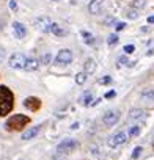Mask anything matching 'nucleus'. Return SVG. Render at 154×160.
Masks as SVG:
<instances>
[{
  "label": "nucleus",
  "mask_w": 154,
  "mask_h": 160,
  "mask_svg": "<svg viewBox=\"0 0 154 160\" xmlns=\"http://www.w3.org/2000/svg\"><path fill=\"white\" fill-rule=\"evenodd\" d=\"M39 132H41V126H35V127L28 129L27 132H24L22 140H32V138H35V137H36Z\"/></svg>",
  "instance_id": "nucleus-12"
},
{
  "label": "nucleus",
  "mask_w": 154,
  "mask_h": 160,
  "mask_svg": "<svg viewBox=\"0 0 154 160\" xmlns=\"http://www.w3.org/2000/svg\"><path fill=\"white\" fill-rule=\"evenodd\" d=\"M123 50H124V53H126V55H129V53H132V52L135 50V46H134V44L124 46V49H123Z\"/></svg>",
  "instance_id": "nucleus-23"
},
{
  "label": "nucleus",
  "mask_w": 154,
  "mask_h": 160,
  "mask_svg": "<svg viewBox=\"0 0 154 160\" xmlns=\"http://www.w3.org/2000/svg\"><path fill=\"white\" fill-rule=\"evenodd\" d=\"M115 96H116V93L112 90V91H109V93L105 94V99H112V98H115Z\"/></svg>",
  "instance_id": "nucleus-29"
},
{
  "label": "nucleus",
  "mask_w": 154,
  "mask_h": 160,
  "mask_svg": "<svg viewBox=\"0 0 154 160\" xmlns=\"http://www.w3.org/2000/svg\"><path fill=\"white\" fill-rule=\"evenodd\" d=\"M102 8V0H91L90 5H88V11L91 14H99Z\"/></svg>",
  "instance_id": "nucleus-11"
},
{
  "label": "nucleus",
  "mask_w": 154,
  "mask_h": 160,
  "mask_svg": "<svg viewBox=\"0 0 154 160\" xmlns=\"http://www.w3.org/2000/svg\"><path fill=\"white\" fill-rule=\"evenodd\" d=\"M118 119H120V112L118 110H109L105 115H104V118H102V122L107 126V127H112V126H115L116 122H118Z\"/></svg>",
  "instance_id": "nucleus-6"
},
{
  "label": "nucleus",
  "mask_w": 154,
  "mask_h": 160,
  "mask_svg": "<svg viewBox=\"0 0 154 160\" xmlns=\"http://www.w3.org/2000/svg\"><path fill=\"white\" fill-rule=\"evenodd\" d=\"M5 55H7V53H5V49H3L2 46H0V63H2V61L5 60Z\"/></svg>",
  "instance_id": "nucleus-27"
},
{
  "label": "nucleus",
  "mask_w": 154,
  "mask_h": 160,
  "mask_svg": "<svg viewBox=\"0 0 154 160\" xmlns=\"http://www.w3.org/2000/svg\"><path fill=\"white\" fill-rule=\"evenodd\" d=\"M91 101H93V96H91V93H88V91L80 98V104H82V105H85V107L91 105Z\"/></svg>",
  "instance_id": "nucleus-16"
},
{
  "label": "nucleus",
  "mask_w": 154,
  "mask_h": 160,
  "mask_svg": "<svg viewBox=\"0 0 154 160\" xmlns=\"http://www.w3.org/2000/svg\"><path fill=\"white\" fill-rule=\"evenodd\" d=\"M38 66H39V61H38V60H35V58H27L24 69H27V71H36Z\"/></svg>",
  "instance_id": "nucleus-14"
},
{
  "label": "nucleus",
  "mask_w": 154,
  "mask_h": 160,
  "mask_svg": "<svg viewBox=\"0 0 154 160\" xmlns=\"http://www.w3.org/2000/svg\"><path fill=\"white\" fill-rule=\"evenodd\" d=\"M25 61H27V57H25L24 53H13V55L10 57L8 64H10V68H13V69H24V68H25Z\"/></svg>",
  "instance_id": "nucleus-3"
},
{
  "label": "nucleus",
  "mask_w": 154,
  "mask_h": 160,
  "mask_svg": "<svg viewBox=\"0 0 154 160\" xmlns=\"http://www.w3.org/2000/svg\"><path fill=\"white\" fill-rule=\"evenodd\" d=\"M35 24H36V27H38L41 32H44V33H49V32H50V24H52V21H50L49 18L43 16V18L36 19Z\"/></svg>",
  "instance_id": "nucleus-9"
},
{
  "label": "nucleus",
  "mask_w": 154,
  "mask_h": 160,
  "mask_svg": "<svg viewBox=\"0 0 154 160\" xmlns=\"http://www.w3.org/2000/svg\"><path fill=\"white\" fill-rule=\"evenodd\" d=\"M126 140H127V135H126L124 132H120V133H116V135L110 137V138H109V141H107V144H109L110 148H116V146L123 144Z\"/></svg>",
  "instance_id": "nucleus-8"
},
{
  "label": "nucleus",
  "mask_w": 154,
  "mask_h": 160,
  "mask_svg": "<svg viewBox=\"0 0 154 160\" xmlns=\"http://www.w3.org/2000/svg\"><path fill=\"white\" fill-rule=\"evenodd\" d=\"M140 154H141V148L138 146V148H135V149H134V152H132V158H138V157H140Z\"/></svg>",
  "instance_id": "nucleus-24"
},
{
  "label": "nucleus",
  "mask_w": 154,
  "mask_h": 160,
  "mask_svg": "<svg viewBox=\"0 0 154 160\" xmlns=\"http://www.w3.org/2000/svg\"><path fill=\"white\" fill-rule=\"evenodd\" d=\"M85 80H87V74L85 72H79L75 75V82H77V85H84L85 83Z\"/></svg>",
  "instance_id": "nucleus-19"
},
{
  "label": "nucleus",
  "mask_w": 154,
  "mask_h": 160,
  "mask_svg": "<svg viewBox=\"0 0 154 160\" xmlns=\"http://www.w3.org/2000/svg\"><path fill=\"white\" fill-rule=\"evenodd\" d=\"M124 27H126V24H124V22H118V24H116V32H120V30H123Z\"/></svg>",
  "instance_id": "nucleus-30"
},
{
  "label": "nucleus",
  "mask_w": 154,
  "mask_h": 160,
  "mask_svg": "<svg viewBox=\"0 0 154 160\" xmlns=\"http://www.w3.org/2000/svg\"><path fill=\"white\" fill-rule=\"evenodd\" d=\"M95 69H96V61L93 60V58H88L87 61H85V74H91V72H95Z\"/></svg>",
  "instance_id": "nucleus-15"
},
{
  "label": "nucleus",
  "mask_w": 154,
  "mask_h": 160,
  "mask_svg": "<svg viewBox=\"0 0 154 160\" xmlns=\"http://www.w3.org/2000/svg\"><path fill=\"white\" fill-rule=\"evenodd\" d=\"M126 16H129L131 19H137V18H138V13H135L134 10H131V11H127V13H126Z\"/></svg>",
  "instance_id": "nucleus-25"
},
{
  "label": "nucleus",
  "mask_w": 154,
  "mask_h": 160,
  "mask_svg": "<svg viewBox=\"0 0 154 160\" xmlns=\"http://www.w3.org/2000/svg\"><path fill=\"white\" fill-rule=\"evenodd\" d=\"M141 98H143L145 101H152V99H154V88L145 90V91L141 93Z\"/></svg>",
  "instance_id": "nucleus-18"
},
{
  "label": "nucleus",
  "mask_w": 154,
  "mask_h": 160,
  "mask_svg": "<svg viewBox=\"0 0 154 160\" xmlns=\"http://www.w3.org/2000/svg\"><path fill=\"white\" fill-rule=\"evenodd\" d=\"M24 107L27 110H30V112H38L41 108V99H38L35 96H30V98H27L24 101Z\"/></svg>",
  "instance_id": "nucleus-7"
},
{
  "label": "nucleus",
  "mask_w": 154,
  "mask_h": 160,
  "mask_svg": "<svg viewBox=\"0 0 154 160\" xmlns=\"http://www.w3.org/2000/svg\"><path fill=\"white\" fill-rule=\"evenodd\" d=\"M72 61V52L69 49H63L58 52V55L55 57V63L57 64H69Z\"/></svg>",
  "instance_id": "nucleus-5"
},
{
  "label": "nucleus",
  "mask_w": 154,
  "mask_h": 160,
  "mask_svg": "<svg viewBox=\"0 0 154 160\" xmlns=\"http://www.w3.org/2000/svg\"><path fill=\"white\" fill-rule=\"evenodd\" d=\"M138 133H140V126H134V127L129 130L127 135H129V137H135V135H138Z\"/></svg>",
  "instance_id": "nucleus-22"
},
{
  "label": "nucleus",
  "mask_w": 154,
  "mask_h": 160,
  "mask_svg": "<svg viewBox=\"0 0 154 160\" xmlns=\"http://www.w3.org/2000/svg\"><path fill=\"white\" fill-rule=\"evenodd\" d=\"M120 61H121V63H126L127 60H126V57H121V58H120Z\"/></svg>",
  "instance_id": "nucleus-35"
},
{
  "label": "nucleus",
  "mask_w": 154,
  "mask_h": 160,
  "mask_svg": "<svg viewBox=\"0 0 154 160\" xmlns=\"http://www.w3.org/2000/svg\"><path fill=\"white\" fill-rule=\"evenodd\" d=\"M13 30H14V35H16V38H19V39H22L25 35H27V28L21 24V22H14L13 24Z\"/></svg>",
  "instance_id": "nucleus-10"
},
{
  "label": "nucleus",
  "mask_w": 154,
  "mask_h": 160,
  "mask_svg": "<svg viewBox=\"0 0 154 160\" xmlns=\"http://www.w3.org/2000/svg\"><path fill=\"white\" fill-rule=\"evenodd\" d=\"M0 28H2V25H0Z\"/></svg>",
  "instance_id": "nucleus-37"
},
{
  "label": "nucleus",
  "mask_w": 154,
  "mask_h": 160,
  "mask_svg": "<svg viewBox=\"0 0 154 160\" xmlns=\"http://www.w3.org/2000/svg\"><path fill=\"white\" fill-rule=\"evenodd\" d=\"M143 116H145V112L143 110H138V108H134L129 113V119H138V118H143Z\"/></svg>",
  "instance_id": "nucleus-17"
},
{
  "label": "nucleus",
  "mask_w": 154,
  "mask_h": 160,
  "mask_svg": "<svg viewBox=\"0 0 154 160\" xmlns=\"http://www.w3.org/2000/svg\"><path fill=\"white\" fill-rule=\"evenodd\" d=\"M52 2H57V0H52Z\"/></svg>",
  "instance_id": "nucleus-36"
},
{
  "label": "nucleus",
  "mask_w": 154,
  "mask_h": 160,
  "mask_svg": "<svg viewBox=\"0 0 154 160\" xmlns=\"http://www.w3.org/2000/svg\"><path fill=\"white\" fill-rule=\"evenodd\" d=\"M49 61H50V55L47 53V55H44V57H43L41 63H43V64H49Z\"/></svg>",
  "instance_id": "nucleus-28"
},
{
  "label": "nucleus",
  "mask_w": 154,
  "mask_h": 160,
  "mask_svg": "<svg viewBox=\"0 0 154 160\" xmlns=\"http://www.w3.org/2000/svg\"><path fill=\"white\" fill-rule=\"evenodd\" d=\"M82 36H84V39H85V42L87 44H93L95 42V38H93V35L91 33H88V32H82Z\"/></svg>",
  "instance_id": "nucleus-20"
},
{
  "label": "nucleus",
  "mask_w": 154,
  "mask_h": 160,
  "mask_svg": "<svg viewBox=\"0 0 154 160\" xmlns=\"http://www.w3.org/2000/svg\"><path fill=\"white\" fill-rule=\"evenodd\" d=\"M107 42H109V46H115L116 42H118V36L113 33V35H110L109 36V39H107Z\"/></svg>",
  "instance_id": "nucleus-21"
},
{
  "label": "nucleus",
  "mask_w": 154,
  "mask_h": 160,
  "mask_svg": "<svg viewBox=\"0 0 154 160\" xmlns=\"http://www.w3.org/2000/svg\"><path fill=\"white\" fill-rule=\"evenodd\" d=\"M28 122H30V118H28V116H25V115H13V116H10V118L7 119L5 129H7L8 132H19V130H22Z\"/></svg>",
  "instance_id": "nucleus-2"
},
{
  "label": "nucleus",
  "mask_w": 154,
  "mask_h": 160,
  "mask_svg": "<svg viewBox=\"0 0 154 160\" xmlns=\"http://www.w3.org/2000/svg\"><path fill=\"white\" fill-rule=\"evenodd\" d=\"M10 7H11V10H16V2H14V0L10 2Z\"/></svg>",
  "instance_id": "nucleus-32"
},
{
  "label": "nucleus",
  "mask_w": 154,
  "mask_h": 160,
  "mask_svg": "<svg viewBox=\"0 0 154 160\" xmlns=\"http://www.w3.org/2000/svg\"><path fill=\"white\" fill-rule=\"evenodd\" d=\"M14 107V94L10 88L0 85V118L11 113Z\"/></svg>",
  "instance_id": "nucleus-1"
},
{
  "label": "nucleus",
  "mask_w": 154,
  "mask_h": 160,
  "mask_svg": "<svg viewBox=\"0 0 154 160\" xmlns=\"http://www.w3.org/2000/svg\"><path fill=\"white\" fill-rule=\"evenodd\" d=\"M146 3V0H135V8H143Z\"/></svg>",
  "instance_id": "nucleus-26"
},
{
  "label": "nucleus",
  "mask_w": 154,
  "mask_h": 160,
  "mask_svg": "<svg viewBox=\"0 0 154 160\" xmlns=\"http://www.w3.org/2000/svg\"><path fill=\"white\" fill-rule=\"evenodd\" d=\"M110 80H112V78H110V77H104V78H101V80H99V82H101V83H104V85H105V83H110Z\"/></svg>",
  "instance_id": "nucleus-31"
},
{
  "label": "nucleus",
  "mask_w": 154,
  "mask_h": 160,
  "mask_svg": "<svg viewBox=\"0 0 154 160\" xmlns=\"http://www.w3.org/2000/svg\"><path fill=\"white\" fill-rule=\"evenodd\" d=\"M50 33H54L55 36H64V35H66V30H63V28L60 27V24L52 22V24H50Z\"/></svg>",
  "instance_id": "nucleus-13"
},
{
  "label": "nucleus",
  "mask_w": 154,
  "mask_h": 160,
  "mask_svg": "<svg viewBox=\"0 0 154 160\" xmlns=\"http://www.w3.org/2000/svg\"><path fill=\"white\" fill-rule=\"evenodd\" d=\"M148 24H154V16H149L148 18Z\"/></svg>",
  "instance_id": "nucleus-33"
},
{
  "label": "nucleus",
  "mask_w": 154,
  "mask_h": 160,
  "mask_svg": "<svg viewBox=\"0 0 154 160\" xmlns=\"http://www.w3.org/2000/svg\"><path fill=\"white\" fill-rule=\"evenodd\" d=\"M74 148H77V141H75L74 138H64V140L57 146V152H58V154L71 152Z\"/></svg>",
  "instance_id": "nucleus-4"
},
{
  "label": "nucleus",
  "mask_w": 154,
  "mask_h": 160,
  "mask_svg": "<svg viewBox=\"0 0 154 160\" xmlns=\"http://www.w3.org/2000/svg\"><path fill=\"white\" fill-rule=\"evenodd\" d=\"M71 129H79V122H74V124L71 126Z\"/></svg>",
  "instance_id": "nucleus-34"
}]
</instances>
